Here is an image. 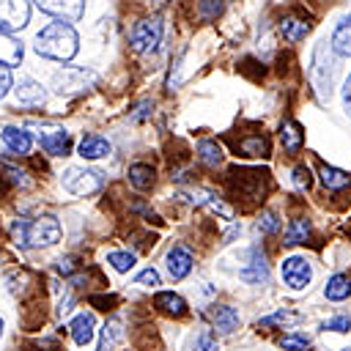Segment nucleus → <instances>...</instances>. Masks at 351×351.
<instances>
[{
	"label": "nucleus",
	"instance_id": "f257e3e1",
	"mask_svg": "<svg viewBox=\"0 0 351 351\" xmlns=\"http://www.w3.org/2000/svg\"><path fill=\"white\" fill-rule=\"evenodd\" d=\"M80 49V38L69 22H52L36 36V52L52 60H71Z\"/></svg>",
	"mask_w": 351,
	"mask_h": 351
},
{
	"label": "nucleus",
	"instance_id": "f03ea898",
	"mask_svg": "<svg viewBox=\"0 0 351 351\" xmlns=\"http://www.w3.org/2000/svg\"><path fill=\"white\" fill-rule=\"evenodd\" d=\"M14 236L19 239V244L25 247H52L58 239H60V222L49 214H41V217H33V219H16L11 225Z\"/></svg>",
	"mask_w": 351,
	"mask_h": 351
},
{
	"label": "nucleus",
	"instance_id": "7ed1b4c3",
	"mask_svg": "<svg viewBox=\"0 0 351 351\" xmlns=\"http://www.w3.org/2000/svg\"><path fill=\"white\" fill-rule=\"evenodd\" d=\"M332 80H335V60H332V52H329L326 41H321L313 52V66H310V82H313V90H315L318 101H329Z\"/></svg>",
	"mask_w": 351,
	"mask_h": 351
},
{
	"label": "nucleus",
	"instance_id": "20e7f679",
	"mask_svg": "<svg viewBox=\"0 0 351 351\" xmlns=\"http://www.w3.org/2000/svg\"><path fill=\"white\" fill-rule=\"evenodd\" d=\"M104 184L101 173L99 170H88V167H69L63 173V186L71 192V195H93L99 192Z\"/></svg>",
	"mask_w": 351,
	"mask_h": 351
},
{
	"label": "nucleus",
	"instance_id": "39448f33",
	"mask_svg": "<svg viewBox=\"0 0 351 351\" xmlns=\"http://www.w3.org/2000/svg\"><path fill=\"white\" fill-rule=\"evenodd\" d=\"M162 19L159 16H148V19H140L137 25H134V30H132V47L137 49V52H151V49H156L159 47V41H162Z\"/></svg>",
	"mask_w": 351,
	"mask_h": 351
},
{
	"label": "nucleus",
	"instance_id": "423d86ee",
	"mask_svg": "<svg viewBox=\"0 0 351 351\" xmlns=\"http://www.w3.org/2000/svg\"><path fill=\"white\" fill-rule=\"evenodd\" d=\"M30 19V3L27 0H0V30L11 33L25 27Z\"/></svg>",
	"mask_w": 351,
	"mask_h": 351
},
{
	"label": "nucleus",
	"instance_id": "0eeeda50",
	"mask_svg": "<svg viewBox=\"0 0 351 351\" xmlns=\"http://www.w3.org/2000/svg\"><path fill=\"white\" fill-rule=\"evenodd\" d=\"M44 14L55 16L58 22H77L85 11V0H33Z\"/></svg>",
	"mask_w": 351,
	"mask_h": 351
},
{
	"label": "nucleus",
	"instance_id": "6e6552de",
	"mask_svg": "<svg viewBox=\"0 0 351 351\" xmlns=\"http://www.w3.org/2000/svg\"><path fill=\"white\" fill-rule=\"evenodd\" d=\"M96 82V74L93 71H85V69H63L55 74V90L58 93H77V90H85L88 85Z\"/></svg>",
	"mask_w": 351,
	"mask_h": 351
},
{
	"label": "nucleus",
	"instance_id": "1a4fd4ad",
	"mask_svg": "<svg viewBox=\"0 0 351 351\" xmlns=\"http://www.w3.org/2000/svg\"><path fill=\"white\" fill-rule=\"evenodd\" d=\"M280 271H282L285 285H291L293 291L307 288V282L313 280V266H310V263H307L302 255H291V258H285Z\"/></svg>",
	"mask_w": 351,
	"mask_h": 351
},
{
	"label": "nucleus",
	"instance_id": "9d476101",
	"mask_svg": "<svg viewBox=\"0 0 351 351\" xmlns=\"http://www.w3.org/2000/svg\"><path fill=\"white\" fill-rule=\"evenodd\" d=\"M239 277L250 285H261V282L269 280V263H266V255H263L261 247H252L247 252V263L239 269Z\"/></svg>",
	"mask_w": 351,
	"mask_h": 351
},
{
	"label": "nucleus",
	"instance_id": "9b49d317",
	"mask_svg": "<svg viewBox=\"0 0 351 351\" xmlns=\"http://www.w3.org/2000/svg\"><path fill=\"white\" fill-rule=\"evenodd\" d=\"M38 143L47 154L52 156H69L71 154V137L66 129H47V132H38Z\"/></svg>",
	"mask_w": 351,
	"mask_h": 351
},
{
	"label": "nucleus",
	"instance_id": "f8f14e48",
	"mask_svg": "<svg viewBox=\"0 0 351 351\" xmlns=\"http://www.w3.org/2000/svg\"><path fill=\"white\" fill-rule=\"evenodd\" d=\"M192 269V252L184 247V244H176L170 252H167V271L173 280H181L186 277Z\"/></svg>",
	"mask_w": 351,
	"mask_h": 351
},
{
	"label": "nucleus",
	"instance_id": "ddd939ff",
	"mask_svg": "<svg viewBox=\"0 0 351 351\" xmlns=\"http://www.w3.org/2000/svg\"><path fill=\"white\" fill-rule=\"evenodd\" d=\"M14 93H16V101L25 104V107H41L47 101V93L36 80H19Z\"/></svg>",
	"mask_w": 351,
	"mask_h": 351
},
{
	"label": "nucleus",
	"instance_id": "4468645a",
	"mask_svg": "<svg viewBox=\"0 0 351 351\" xmlns=\"http://www.w3.org/2000/svg\"><path fill=\"white\" fill-rule=\"evenodd\" d=\"M208 318H211L214 329L222 332V335H230V332L239 326V313H236L230 304H214V307L208 310Z\"/></svg>",
	"mask_w": 351,
	"mask_h": 351
},
{
	"label": "nucleus",
	"instance_id": "2eb2a0df",
	"mask_svg": "<svg viewBox=\"0 0 351 351\" xmlns=\"http://www.w3.org/2000/svg\"><path fill=\"white\" fill-rule=\"evenodd\" d=\"M236 151H239L241 156H269L271 143H269V137L261 134V132H258V134H244V137H239Z\"/></svg>",
	"mask_w": 351,
	"mask_h": 351
},
{
	"label": "nucleus",
	"instance_id": "dca6fc26",
	"mask_svg": "<svg viewBox=\"0 0 351 351\" xmlns=\"http://www.w3.org/2000/svg\"><path fill=\"white\" fill-rule=\"evenodd\" d=\"M3 143H5V148L14 151V154H27L30 145H33V137H30V132H25V129H19V126H5V129H3Z\"/></svg>",
	"mask_w": 351,
	"mask_h": 351
},
{
	"label": "nucleus",
	"instance_id": "f3484780",
	"mask_svg": "<svg viewBox=\"0 0 351 351\" xmlns=\"http://www.w3.org/2000/svg\"><path fill=\"white\" fill-rule=\"evenodd\" d=\"M110 154V143L101 134H85L80 140V156L82 159H101Z\"/></svg>",
	"mask_w": 351,
	"mask_h": 351
},
{
	"label": "nucleus",
	"instance_id": "a211bd4d",
	"mask_svg": "<svg viewBox=\"0 0 351 351\" xmlns=\"http://www.w3.org/2000/svg\"><path fill=\"white\" fill-rule=\"evenodd\" d=\"M280 140H282V148L288 151V154H296L299 148H302V143H304V132H302V126L296 123V121H282V126H280Z\"/></svg>",
	"mask_w": 351,
	"mask_h": 351
},
{
	"label": "nucleus",
	"instance_id": "6ab92c4d",
	"mask_svg": "<svg viewBox=\"0 0 351 351\" xmlns=\"http://www.w3.org/2000/svg\"><path fill=\"white\" fill-rule=\"evenodd\" d=\"M22 41H16L11 33L0 30V63L3 66H16L22 60Z\"/></svg>",
	"mask_w": 351,
	"mask_h": 351
},
{
	"label": "nucleus",
	"instance_id": "aec40b11",
	"mask_svg": "<svg viewBox=\"0 0 351 351\" xmlns=\"http://www.w3.org/2000/svg\"><path fill=\"white\" fill-rule=\"evenodd\" d=\"M154 307L167 313V315H184L186 313V302L178 293H170V291H159L154 296Z\"/></svg>",
	"mask_w": 351,
	"mask_h": 351
},
{
	"label": "nucleus",
	"instance_id": "412c9836",
	"mask_svg": "<svg viewBox=\"0 0 351 351\" xmlns=\"http://www.w3.org/2000/svg\"><path fill=\"white\" fill-rule=\"evenodd\" d=\"M69 329H71V337H74L77 346H88L90 337H93V315H90V313H80V315L69 324Z\"/></svg>",
	"mask_w": 351,
	"mask_h": 351
},
{
	"label": "nucleus",
	"instance_id": "4be33fe9",
	"mask_svg": "<svg viewBox=\"0 0 351 351\" xmlns=\"http://www.w3.org/2000/svg\"><path fill=\"white\" fill-rule=\"evenodd\" d=\"M332 49L340 52V55H346V58H351V16H346L335 27V33H332Z\"/></svg>",
	"mask_w": 351,
	"mask_h": 351
},
{
	"label": "nucleus",
	"instance_id": "5701e85b",
	"mask_svg": "<svg viewBox=\"0 0 351 351\" xmlns=\"http://www.w3.org/2000/svg\"><path fill=\"white\" fill-rule=\"evenodd\" d=\"M123 337V324L118 318H110L101 326V340H99V351H112L118 346V340Z\"/></svg>",
	"mask_w": 351,
	"mask_h": 351
},
{
	"label": "nucleus",
	"instance_id": "b1692460",
	"mask_svg": "<svg viewBox=\"0 0 351 351\" xmlns=\"http://www.w3.org/2000/svg\"><path fill=\"white\" fill-rule=\"evenodd\" d=\"M307 30H310V22H304L299 16H285L280 22V33H282L285 41H299V38L307 36Z\"/></svg>",
	"mask_w": 351,
	"mask_h": 351
},
{
	"label": "nucleus",
	"instance_id": "393cba45",
	"mask_svg": "<svg viewBox=\"0 0 351 351\" xmlns=\"http://www.w3.org/2000/svg\"><path fill=\"white\" fill-rule=\"evenodd\" d=\"M321 184L326 189H346L351 184V176L346 170H337V167H329V165H321Z\"/></svg>",
	"mask_w": 351,
	"mask_h": 351
},
{
	"label": "nucleus",
	"instance_id": "a878e982",
	"mask_svg": "<svg viewBox=\"0 0 351 351\" xmlns=\"http://www.w3.org/2000/svg\"><path fill=\"white\" fill-rule=\"evenodd\" d=\"M324 293H326V299H332V302H343V299L351 296V280H348L346 274H335V277L326 282Z\"/></svg>",
	"mask_w": 351,
	"mask_h": 351
},
{
	"label": "nucleus",
	"instance_id": "bb28decb",
	"mask_svg": "<svg viewBox=\"0 0 351 351\" xmlns=\"http://www.w3.org/2000/svg\"><path fill=\"white\" fill-rule=\"evenodd\" d=\"M299 321H302V313H296V310H277V313L261 318L258 326H261V329H269V326H293V324H299Z\"/></svg>",
	"mask_w": 351,
	"mask_h": 351
},
{
	"label": "nucleus",
	"instance_id": "cd10ccee",
	"mask_svg": "<svg viewBox=\"0 0 351 351\" xmlns=\"http://www.w3.org/2000/svg\"><path fill=\"white\" fill-rule=\"evenodd\" d=\"M129 184H132L134 189H148V186L154 184V167H151V165H143V162L132 165V167H129Z\"/></svg>",
	"mask_w": 351,
	"mask_h": 351
},
{
	"label": "nucleus",
	"instance_id": "c85d7f7f",
	"mask_svg": "<svg viewBox=\"0 0 351 351\" xmlns=\"http://www.w3.org/2000/svg\"><path fill=\"white\" fill-rule=\"evenodd\" d=\"M310 219H304V217H299V219H293L291 225H288V230H285V244H304L307 239H310Z\"/></svg>",
	"mask_w": 351,
	"mask_h": 351
},
{
	"label": "nucleus",
	"instance_id": "c756f323",
	"mask_svg": "<svg viewBox=\"0 0 351 351\" xmlns=\"http://www.w3.org/2000/svg\"><path fill=\"white\" fill-rule=\"evenodd\" d=\"M197 154L206 165H219L222 162V148L214 143V140H200L197 143Z\"/></svg>",
	"mask_w": 351,
	"mask_h": 351
},
{
	"label": "nucleus",
	"instance_id": "7c9ffc66",
	"mask_svg": "<svg viewBox=\"0 0 351 351\" xmlns=\"http://www.w3.org/2000/svg\"><path fill=\"white\" fill-rule=\"evenodd\" d=\"M176 197H181V200H186V203H192V206H206L208 203V197H211V192L208 189H181Z\"/></svg>",
	"mask_w": 351,
	"mask_h": 351
},
{
	"label": "nucleus",
	"instance_id": "2f4dec72",
	"mask_svg": "<svg viewBox=\"0 0 351 351\" xmlns=\"http://www.w3.org/2000/svg\"><path fill=\"white\" fill-rule=\"evenodd\" d=\"M107 261H110L112 269H118V271H129V269L134 266V255H132V252H110Z\"/></svg>",
	"mask_w": 351,
	"mask_h": 351
},
{
	"label": "nucleus",
	"instance_id": "473e14b6",
	"mask_svg": "<svg viewBox=\"0 0 351 351\" xmlns=\"http://www.w3.org/2000/svg\"><path fill=\"white\" fill-rule=\"evenodd\" d=\"M280 346H282L285 351H304V348L310 346V337H307V335H285V337L280 340Z\"/></svg>",
	"mask_w": 351,
	"mask_h": 351
},
{
	"label": "nucleus",
	"instance_id": "72a5a7b5",
	"mask_svg": "<svg viewBox=\"0 0 351 351\" xmlns=\"http://www.w3.org/2000/svg\"><path fill=\"white\" fill-rule=\"evenodd\" d=\"M321 329H324V332H348V329H351V318H348V315H335V318L324 321Z\"/></svg>",
	"mask_w": 351,
	"mask_h": 351
},
{
	"label": "nucleus",
	"instance_id": "f704fd0d",
	"mask_svg": "<svg viewBox=\"0 0 351 351\" xmlns=\"http://www.w3.org/2000/svg\"><path fill=\"white\" fill-rule=\"evenodd\" d=\"M195 351H217V340L208 329H203L197 337H195Z\"/></svg>",
	"mask_w": 351,
	"mask_h": 351
},
{
	"label": "nucleus",
	"instance_id": "c9c22d12",
	"mask_svg": "<svg viewBox=\"0 0 351 351\" xmlns=\"http://www.w3.org/2000/svg\"><path fill=\"white\" fill-rule=\"evenodd\" d=\"M280 228V219H277V214H271V211H263L261 214V219H258V230H263V233H274Z\"/></svg>",
	"mask_w": 351,
	"mask_h": 351
},
{
	"label": "nucleus",
	"instance_id": "e433bc0d",
	"mask_svg": "<svg viewBox=\"0 0 351 351\" xmlns=\"http://www.w3.org/2000/svg\"><path fill=\"white\" fill-rule=\"evenodd\" d=\"M293 184H296V189H310L313 178H310V170H307L304 165L293 167Z\"/></svg>",
	"mask_w": 351,
	"mask_h": 351
},
{
	"label": "nucleus",
	"instance_id": "4c0bfd02",
	"mask_svg": "<svg viewBox=\"0 0 351 351\" xmlns=\"http://www.w3.org/2000/svg\"><path fill=\"white\" fill-rule=\"evenodd\" d=\"M77 255H66V258H58V263H55V269L60 271V274H74L77 271Z\"/></svg>",
	"mask_w": 351,
	"mask_h": 351
},
{
	"label": "nucleus",
	"instance_id": "58836bf2",
	"mask_svg": "<svg viewBox=\"0 0 351 351\" xmlns=\"http://www.w3.org/2000/svg\"><path fill=\"white\" fill-rule=\"evenodd\" d=\"M11 85H14V80H11V69L0 63V99L8 93V88H11Z\"/></svg>",
	"mask_w": 351,
	"mask_h": 351
},
{
	"label": "nucleus",
	"instance_id": "ea45409f",
	"mask_svg": "<svg viewBox=\"0 0 351 351\" xmlns=\"http://www.w3.org/2000/svg\"><path fill=\"white\" fill-rule=\"evenodd\" d=\"M137 282H140V285H159V274H156L154 269H145V271L137 274Z\"/></svg>",
	"mask_w": 351,
	"mask_h": 351
},
{
	"label": "nucleus",
	"instance_id": "a19ab883",
	"mask_svg": "<svg viewBox=\"0 0 351 351\" xmlns=\"http://www.w3.org/2000/svg\"><path fill=\"white\" fill-rule=\"evenodd\" d=\"M219 8H222V5H219L217 0H203V16H206V19H211L214 14H219Z\"/></svg>",
	"mask_w": 351,
	"mask_h": 351
},
{
	"label": "nucleus",
	"instance_id": "79ce46f5",
	"mask_svg": "<svg viewBox=\"0 0 351 351\" xmlns=\"http://www.w3.org/2000/svg\"><path fill=\"white\" fill-rule=\"evenodd\" d=\"M343 101H346V110L351 112V74L346 80V88H343Z\"/></svg>",
	"mask_w": 351,
	"mask_h": 351
},
{
	"label": "nucleus",
	"instance_id": "37998d69",
	"mask_svg": "<svg viewBox=\"0 0 351 351\" xmlns=\"http://www.w3.org/2000/svg\"><path fill=\"white\" fill-rule=\"evenodd\" d=\"M148 107H151V101H143V104L137 107V112H134L132 118H134V121H140V118H145V115H148Z\"/></svg>",
	"mask_w": 351,
	"mask_h": 351
},
{
	"label": "nucleus",
	"instance_id": "c03bdc74",
	"mask_svg": "<svg viewBox=\"0 0 351 351\" xmlns=\"http://www.w3.org/2000/svg\"><path fill=\"white\" fill-rule=\"evenodd\" d=\"M0 332H3V321H0Z\"/></svg>",
	"mask_w": 351,
	"mask_h": 351
},
{
	"label": "nucleus",
	"instance_id": "a18cd8bd",
	"mask_svg": "<svg viewBox=\"0 0 351 351\" xmlns=\"http://www.w3.org/2000/svg\"><path fill=\"white\" fill-rule=\"evenodd\" d=\"M343 351H351V348H343Z\"/></svg>",
	"mask_w": 351,
	"mask_h": 351
}]
</instances>
